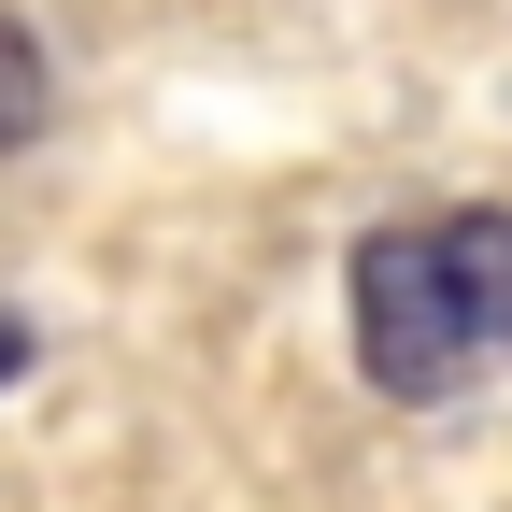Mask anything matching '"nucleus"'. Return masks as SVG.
<instances>
[{"label": "nucleus", "instance_id": "f257e3e1", "mask_svg": "<svg viewBox=\"0 0 512 512\" xmlns=\"http://www.w3.org/2000/svg\"><path fill=\"white\" fill-rule=\"evenodd\" d=\"M342 328L384 399H470L512 370V214H399L356 242Z\"/></svg>", "mask_w": 512, "mask_h": 512}, {"label": "nucleus", "instance_id": "f03ea898", "mask_svg": "<svg viewBox=\"0 0 512 512\" xmlns=\"http://www.w3.org/2000/svg\"><path fill=\"white\" fill-rule=\"evenodd\" d=\"M29 128H43V43H29L15 15H0V157L29 143Z\"/></svg>", "mask_w": 512, "mask_h": 512}, {"label": "nucleus", "instance_id": "7ed1b4c3", "mask_svg": "<svg viewBox=\"0 0 512 512\" xmlns=\"http://www.w3.org/2000/svg\"><path fill=\"white\" fill-rule=\"evenodd\" d=\"M15 370H29V328H15V313H0V384H15Z\"/></svg>", "mask_w": 512, "mask_h": 512}]
</instances>
